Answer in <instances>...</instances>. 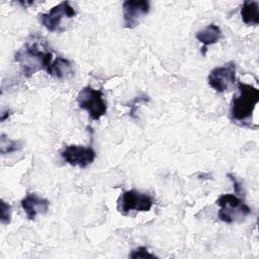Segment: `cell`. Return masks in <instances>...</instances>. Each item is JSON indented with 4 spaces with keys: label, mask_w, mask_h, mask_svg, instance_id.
Listing matches in <instances>:
<instances>
[{
    "label": "cell",
    "mask_w": 259,
    "mask_h": 259,
    "mask_svg": "<svg viewBox=\"0 0 259 259\" xmlns=\"http://www.w3.org/2000/svg\"><path fill=\"white\" fill-rule=\"evenodd\" d=\"M61 157L71 166L85 168L93 163L96 153L91 147L70 145L61 152Z\"/></svg>",
    "instance_id": "8"
},
{
    "label": "cell",
    "mask_w": 259,
    "mask_h": 259,
    "mask_svg": "<svg viewBox=\"0 0 259 259\" xmlns=\"http://www.w3.org/2000/svg\"><path fill=\"white\" fill-rule=\"evenodd\" d=\"M14 60L19 65L22 75L29 78L40 70H46L49 74L53 63V55L40 39L33 38L17 51Z\"/></svg>",
    "instance_id": "1"
},
{
    "label": "cell",
    "mask_w": 259,
    "mask_h": 259,
    "mask_svg": "<svg viewBox=\"0 0 259 259\" xmlns=\"http://www.w3.org/2000/svg\"><path fill=\"white\" fill-rule=\"evenodd\" d=\"M22 145L19 141H12L8 139L4 134L1 135L0 138V152L1 154H9L12 152H16L20 150Z\"/></svg>",
    "instance_id": "14"
},
{
    "label": "cell",
    "mask_w": 259,
    "mask_h": 259,
    "mask_svg": "<svg viewBox=\"0 0 259 259\" xmlns=\"http://www.w3.org/2000/svg\"><path fill=\"white\" fill-rule=\"evenodd\" d=\"M130 258H132V259H138V258L154 259V258H158V257L155 256L154 254L150 253L146 247H138L132 251V253L130 254Z\"/></svg>",
    "instance_id": "15"
},
{
    "label": "cell",
    "mask_w": 259,
    "mask_h": 259,
    "mask_svg": "<svg viewBox=\"0 0 259 259\" xmlns=\"http://www.w3.org/2000/svg\"><path fill=\"white\" fill-rule=\"evenodd\" d=\"M241 17L245 24L257 25L259 23V4L257 1H245L241 7Z\"/></svg>",
    "instance_id": "13"
},
{
    "label": "cell",
    "mask_w": 259,
    "mask_h": 259,
    "mask_svg": "<svg viewBox=\"0 0 259 259\" xmlns=\"http://www.w3.org/2000/svg\"><path fill=\"white\" fill-rule=\"evenodd\" d=\"M75 15L76 11L68 1H63L54 6L48 13L38 14L41 24L50 31H62V20L64 18H72Z\"/></svg>",
    "instance_id": "7"
},
{
    "label": "cell",
    "mask_w": 259,
    "mask_h": 259,
    "mask_svg": "<svg viewBox=\"0 0 259 259\" xmlns=\"http://www.w3.org/2000/svg\"><path fill=\"white\" fill-rule=\"evenodd\" d=\"M11 218V206L6 203L4 200H1L0 203V220L4 225L9 224Z\"/></svg>",
    "instance_id": "16"
},
{
    "label": "cell",
    "mask_w": 259,
    "mask_h": 259,
    "mask_svg": "<svg viewBox=\"0 0 259 259\" xmlns=\"http://www.w3.org/2000/svg\"><path fill=\"white\" fill-rule=\"evenodd\" d=\"M77 102L80 108L86 110L93 120L100 119L106 113L107 106L103 98V92L86 86L77 95Z\"/></svg>",
    "instance_id": "4"
},
{
    "label": "cell",
    "mask_w": 259,
    "mask_h": 259,
    "mask_svg": "<svg viewBox=\"0 0 259 259\" xmlns=\"http://www.w3.org/2000/svg\"><path fill=\"white\" fill-rule=\"evenodd\" d=\"M49 74L58 79H65L70 77L73 74L72 63L68 59L57 57V59L52 63Z\"/></svg>",
    "instance_id": "12"
},
{
    "label": "cell",
    "mask_w": 259,
    "mask_h": 259,
    "mask_svg": "<svg viewBox=\"0 0 259 259\" xmlns=\"http://www.w3.org/2000/svg\"><path fill=\"white\" fill-rule=\"evenodd\" d=\"M208 85L217 92H225L236 83V64L228 62L223 66L212 69L207 77Z\"/></svg>",
    "instance_id": "6"
},
{
    "label": "cell",
    "mask_w": 259,
    "mask_h": 259,
    "mask_svg": "<svg viewBox=\"0 0 259 259\" xmlns=\"http://www.w3.org/2000/svg\"><path fill=\"white\" fill-rule=\"evenodd\" d=\"M196 39L203 45L201 48V53L203 56L206 54V47L217 44L222 37V30L220 26L214 23H210L204 28L198 30L196 32Z\"/></svg>",
    "instance_id": "11"
},
{
    "label": "cell",
    "mask_w": 259,
    "mask_h": 259,
    "mask_svg": "<svg viewBox=\"0 0 259 259\" xmlns=\"http://www.w3.org/2000/svg\"><path fill=\"white\" fill-rule=\"evenodd\" d=\"M150 11V2L146 0H127L122 4L123 26L125 28H135L139 25L141 19Z\"/></svg>",
    "instance_id": "9"
},
{
    "label": "cell",
    "mask_w": 259,
    "mask_h": 259,
    "mask_svg": "<svg viewBox=\"0 0 259 259\" xmlns=\"http://www.w3.org/2000/svg\"><path fill=\"white\" fill-rule=\"evenodd\" d=\"M228 177H230V179L233 181L235 192H236L237 194H240L241 191H242V186H241V184L238 182V180L236 179V177H235L233 174H228Z\"/></svg>",
    "instance_id": "17"
},
{
    "label": "cell",
    "mask_w": 259,
    "mask_h": 259,
    "mask_svg": "<svg viewBox=\"0 0 259 259\" xmlns=\"http://www.w3.org/2000/svg\"><path fill=\"white\" fill-rule=\"evenodd\" d=\"M49 200L38 196L36 193H28L21 200V207L28 220H34L37 214L46 213L49 209Z\"/></svg>",
    "instance_id": "10"
},
{
    "label": "cell",
    "mask_w": 259,
    "mask_h": 259,
    "mask_svg": "<svg viewBox=\"0 0 259 259\" xmlns=\"http://www.w3.org/2000/svg\"><path fill=\"white\" fill-rule=\"evenodd\" d=\"M217 204L221 206L218 218L227 224L240 222L251 213L250 207L236 194H222L218 198Z\"/></svg>",
    "instance_id": "3"
},
{
    "label": "cell",
    "mask_w": 259,
    "mask_h": 259,
    "mask_svg": "<svg viewBox=\"0 0 259 259\" xmlns=\"http://www.w3.org/2000/svg\"><path fill=\"white\" fill-rule=\"evenodd\" d=\"M154 204V198L148 193L132 189L121 193L117 199V209L121 214H127L132 210L148 211Z\"/></svg>",
    "instance_id": "5"
},
{
    "label": "cell",
    "mask_w": 259,
    "mask_h": 259,
    "mask_svg": "<svg viewBox=\"0 0 259 259\" xmlns=\"http://www.w3.org/2000/svg\"><path fill=\"white\" fill-rule=\"evenodd\" d=\"M239 94L235 95L231 103L230 117L240 125H249L255 106L259 102V90L243 82H238Z\"/></svg>",
    "instance_id": "2"
}]
</instances>
